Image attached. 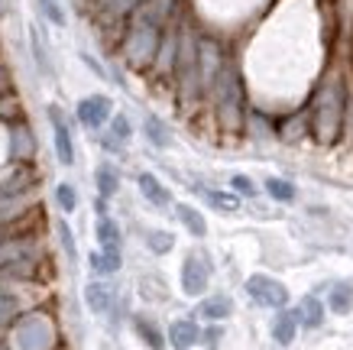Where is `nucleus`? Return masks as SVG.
Returning <instances> with one entry per match:
<instances>
[{
  "mask_svg": "<svg viewBox=\"0 0 353 350\" xmlns=\"http://www.w3.org/2000/svg\"><path fill=\"white\" fill-rule=\"evenodd\" d=\"M39 3V10H43V17L52 26H65V10H62V3L59 0H36Z\"/></svg>",
  "mask_w": 353,
  "mask_h": 350,
  "instance_id": "obj_32",
  "label": "nucleus"
},
{
  "mask_svg": "<svg viewBox=\"0 0 353 350\" xmlns=\"http://www.w3.org/2000/svg\"><path fill=\"white\" fill-rule=\"evenodd\" d=\"M10 95V72L0 65V97H7Z\"/></svg>",
  "mask_w": 353,
  "mask_h": 350,
  "instance_id": "obj_37",
  "label": "nucleus"
},
{
  "mask_svg": "<svg viewBox=\"0 0 353 350\" xmlns=\"http://www.w3.org/2000/svg\"><path fill=\"white\" fill-rule=\"evenodd\" d=\"M143 0H91V10L104 26H123L130 17H137Z\"/></svg>",
  "mask_w": 353,
  "mask_h": 350,
  "instance_id": "obj_9",
  "label": "nucleus"
},
{
  "mask_svg": "<svg viewBox=\"0 0 353 350\" xmlns=\"http://www.w3.org/2000/svg\"><path fill=\"white\" fill-rule=\"evenodd\" d=\"M204 198L208 204L221 214H236L240 211V198H236L234 191H217V188H204Z\"/></svg>",
  "mask_w": 353,
  "mask_h": 350,
  "instance_id": "obj_26",
  "label": "nucleus"
},
{
  "mask_svg": "<svg viewBox=\"0 0 353 350\" xmlns=\"http://www.w3.org/2000/svg\"><path fill=\"white\" fill-rule=\"evenodd\" d=\"M347 130H350V137H353V104H350V117H347Z\"/></svg>",
  "mask_w": 353,
  "mask_h": 350,
  "instance_id": "obj_38",
  "label": "nucleus"
},
{
  "mask_svg": "<svg viewBox=\"0 0 353 350\" xmlns=\"http://www.w3.org/2000/svg\"><path fill=\"white\" fill-rule=\"evenodd\" d=\"M263 188H266V195L272 198V202H282V204L295 202V185H292V182H285V179H276V175H269Z\"/></svg>",
  "mask_w": 353,
  "mask_h": 350,
  "instance_id": "obj_27",
  "label": "nucleus"
},
{
  "mask_svg": "<svg viewBox=\"0 0 353 350\" xmlns=\"http://www.w3.org/2000/svg\"><path fill=\"white\" fill-rule=\"evenodd\" d=\"M292 315H295V321H299V328H321L324 324V302L318 295H305L299 302V308H292Z\"/></svg>",
  "mask_w": 353,
  "mask_h": 350,
  "instance_id": "obj_12",
  "label": "nucleus"
},
{
  "mask_svg": "<svg viewBox=\"0 0 353 350\" xmlns=\"http://www.w3.org/2000/svg\"><path fill=\"white\" fill-rule=\"evenodd\" d=\"M59 331L46 311H26L10 324V350H55Z\"/></svg>",
  "mask_w": 353,
  "mask_h": 350,
  "instance_id": "obj_3",
  "label": "nucleus"
},
{
  "mask_svg": "<svg viewBox=\"0 0 353 350\" xmlns=\"http://www.w3.org/2000/svg\"><path fill=\"white\" fill-rule=\"evenodd\" d=\"M246 295L253 298L256 305L272 308V311H282V308L289 305V289L282 286L279 279L266 276V273H253V276L246 279Z\"/></svg>",
  "mask_w": 353,
  "mask_h": 350,
  "instance_id": "obj_5",
  "label": "nucleus"
},
{
  "mask_svg": "<svg viewBox=\"0 0 353 350\" xmlns=\"http://www.w3.org/2000/svg\"><path fill=\"white\" fill-rule=\"evenodd\" d=\"M108 124H110V130H108V139H104L108 149H120L130 137H133V127H130V120L123 114H114Z\"/></svg>",
  "mask_w": 353,
  "mask_h": 350,
  "instance_id": "obj_23",
  "label": "nucleus"
},
{
  "mask_svg": "<svg viewBox=\"0 0 353 350\" xmlns=\"http://www.w3.org/2000/svg\"><path fill=\"white\" fill-rule=\"evenodd\" d=\"M137 185H139V195H143L152 208H169V204H172V191L165 188V185H162L152 172H139Z\"/></svg>",
  "mask_w": 353,
  "mask_h": 350,
  "instance_id": "obj_13",
  "label": "nucleus"
},
{
  "mask_svg": "<svg viewBox=\"0 0 353 350\" xmlns=\"http://www.w3.org/2000/svg\"><path fill=\"white\" fill-rule=\"evenodd\" d=\"M32 153H36V139H32L30 127H23V124L10 127V156H13V162L26 166V162L32 159Z\"/></svg>",
  "mask_w": 353,
  "mask_h": 350,
  "instance_id": "obj_14",
  "label": "nucleus"
},
{
  "mask_svg": "<svg viewBox=\"0 0 353 350\" xmlns=\"http://www.w3.org/2000/svg\"><path fill=\"white\" fill-rule=\"evenodd\" d=\"M201 340V328L194 318H175L169 324V334H165V344L175 350H192L194 344Z\"/></svg>",
  "mask_w": 353,
  "mask_h": 350,
  "instance_id": "obj_10",
  "label": "nucleus"
},
{
  "mask_svg": "<svg viewBox=\"0 0 353 350\" xmlns=\"http://www.w3.org/2000/svg\"><path fill=\"white\" fill-rule=\"evenodd\" d=\"M133 331H137V338L143 340L150 350H165V347H169V344H165L162 328L150 318V315H133Z\"/></svg>",
  "mask_w": 353,
  "mask_h": 350,
  "instance_id": "obj_15",
  "label": "nucleus"
},
{
  "mask_svg": "<svg viewBox=\"0 0 353 350\" xmlns=\"http://www.w3.org/2000/svg\"><path fill=\"white\" fill-rule=\"evenodd\" d=\"M139 292H143V298H150V302H162L165 298V282L156 276H146L139 282Z\"/></svg>",
  "mask_w": 353,
  "mask_h": 350,
  "instance_id": "obj_31",
  "label": "nucleus"
},
{
  "mask_svg": "<svg viewBox=\"0 0 353 350\" xmlns=\"http://www.w3.org/2000/svg\"><path fill=\"white\" fill-rule=\"evenodd\" d=\"M305 114H308V133L321 146L341 143V137L347 133V117H350V85H347V78L343 75L324 78Z\"/></svg>",
  "mask_w": 353,
  "mask_h": 350,
  "instance_id": "obj_1",
  "label": "nucleus"
},
{
  "mask_svg": "<svg viewBox=\"0 0 353 350\" xmlns=\"http://www.w3.org/2000/svg\"><path fill=\"white\" fill-rule=\"evenodd\" d=\"M0 13H3V0H0Z\"/></svg>",
  "mask_w": 353,
  "mask_h": 350,
  "instance_id": "obj_39",
  "label": "nucleus"
},
{
  "mask_svg": "<svg viewBox=\"0 0 353 350\" xmlns=\"http://www.w3.org/2000/svg\"><path fill=\"white\" fill-rule=\"evenodd\" d=\"M32 55H36V62H39V68L43 72H49V59H46V49H43V39L32 32Z\"/></svg>",
  "mask_w": 353,
  "mask_h": 350,
  "instance_id": "obj_35",
  "label": "nucleus"
},
{
  "mask_svg": "<svg viewBox=\"0 0 353 350\" xmlns=\"http://www.w3.org/2000/svg\"><path fill=\"white\" fill-rule=\"evenodd\" d=\"M55 233H59V244H62L65 256L75 263V260H78V246H75V233H72V227H68L65 221H59V224H55Z\"/></svg>",
  "mask_w": 353,
  "mask_h": 350,
  "instance_id": "obj_30",
  "label": "nucleus"
},
{
  "mask_svg": "<svg viewBox=\"0 0 353 350\" xmlns=\"http://www.w3.org/2000/svg\"><path fill=\"white\" fill-rule=\"evenodd\" d=\"M146 246H150L152 253H169L172 246H175V237H172L169 231H150L146 233Z\"/></svg>",
  "mask_w": 353,
  "mask_h": 350,
  "instance_id": "obj_29",
  "label": "nucleus"
},
{
  "mask_svg": "<svg viewBox=\"0 0 353 350\" xmlns=\"http://www.w3.org/2000/svg\"><path fill=\"white\" fill-rule=\"evenodd\" d=\"M117 295H114V289L104 282V279H94V282H88L85 286V305L94 311V315H108L110 308H114Z\"/></svg>",
  "mask_w": 353,
  "mask_h": 350,
  "instance_id": "obj_11",
  "label": "nucleus"
},
{
  "mask_svg": "<svg viewBox=\"0 0 353 350\" xmlns=\"http://www.w3.org/2000/svg\"><path fill=\"white\" fill-rule=\"evenodd\" d=\"M55 204H59V211L62 214H72L78 208V191L75 185H68V182H59L55 185Z\"/></svg>",
  "mask_w": 353,
  "mask_h": 350,
  "instance_id": "obj_28",
  "label": "nucleus"
},
{
  "mask_svg": "<svg viewBox=\"0 0 353 350\" xmlns=\"http://www.w3.org/2000/svg\"><path fill=\"white\" fill-rule=\"evenodd\" d=\"M75 114H78V124L85 130H101L114 117V101L108 95H88L78 101Z\"/></svg>",
  "mask_w": 353,
  "mask_h": 350,
  "instance_id": "obj_7",
  "label": "nucleus"
},
{
  "mask_svg": "<svg viewBox=\"0 0 353 350\" xmlns=\"http://www.w3.org/2000/svg\"><path fill=\"white\" fill-rule=\"evenodd\" d=\"M23 315V302L20 295L13 292V289H7V292H0V331L10 328L13 321Z\"/></svg>",
  "mask_w": 353,
  "mask_h": 350,
  "instance_id": "obj_22",
  "label": "nucleus"
},
{
  "mask_svg": "<svg viewBox=\"0 0 353 350\" xmlns=\"http://www.w3.org/2000/svg\"><path fill=\"white\" fill-rule=\"evenodd\" d=\"M13 114H17V101L10 95L0 97V117H13Z\"/></svg>",
  "mask_w": 353,
  "mask_h": 350,
  "instance_id": "obj_36",
  "label": "nucleus"
},
{
  "mask_svg": "<svg viewBox=\"0 0 353 350\" xmlns=\"http://www.w3.org/2000/svg\"><path fill=\"white\" fill-rule=\"evenodd\" d=\"M49 124H52V143H55V159L62 166H75V139H72V130H68V120H65L62 107L49 104Z\"/></svg>",
  "mask_w": 353,
  "mask_h": 350,
  "instance_id": "obj_8",
  "label": "nucleus"
},
{
  "mask_svg": "<svg viewBox=\"0 0 353 350\" xmlns=\"http://www.w3.org/2000/svg\"><path fill=\"white\" fill-rule=\"evenodd\" d=\"M159 39H162V30L156 23L143 20V17H139L133 26H127V36H123V43H120V52H123V59L130 62V68H137V72L152 68L156 52H159Z\"/></svg>",
  "mask_w": 353,
  "mask_h": 350,
  "instance_id": "obj_4",
  "label": "nucleus"
},
{
  "mask_svg": "<svg viewBox=\"0 0 353 350\" xmlns=\"http://www.w3.org/2000/svg\"><path fill=\"white\" fill-rule=\"evenodd\" d=\"M143 133H146V139H150L156 149H169L172 146V133H169V127L162 124L156 114H150L146 120H143Z\"/></svg>",
  "mask_w": 353,
  "mask_h": 350,
  "instance_id": "obj_21",
  "label": "nucleus"
},
{
  "mask_svg": "<svg viewBox=\"0 0 353 350\" xmlns=\"http://www.w3.org/2000/svg\"><path fill=\"white\" fill-rule=\"evenodd\" d=\"M175 214H179V221L185 224V231L192 233V237H208V221H204V214L192 204H175Z\"/></svg>",
  "mask_w": 353,
  "mask_h": 350,
  "instance_id": "obj_20",
  "label": "nucleus"
},
{
  "mask_svg": "<svg viewBox=\"0 0 353 350\" xmlns=\"http://www.w3.org/2000/svg\"><path fill=\"white\" fill-rule=\"evenodd\" d=\"M198 315H201L204 321H211V324H221L224 318L234 315V302H230V295H211L198 305Z\"/></svg>",
  "mask_w": 353,
  "mask_h": 350,
  "instance_id": "obj_17",
  "label": "nucleus"
},
{
  "mask_svg": "<svg viewBox=\"0 0 353 350\" xmlns=\"http://www.w3.org/2000/svg\"><path fill=\"white\" fill-rule=\"evenodd\" d=\"M94 233L101 250H120V224L114 217H97Z\"/></svg>",
  "mask_w": 353,
  "mask_h": 350,
  "instance_id": "obj_24",
  "label": "nucleus"
},
{
  "mask_svg": "<svg viewBox=\"0 0 353 350\" xmlns=\"http://www.w3.org/2000/svg\"><path fill=\"white\" fill-rule=\"evenodd\" d=\"M211 97V104H214V117H217V127L236 137V133H243L246 130V114H250V107H246V88H243V75L236 68V62L227 59L224 68L217 72L214 85L208 91Z\"/></svg>",
  "mask_w": 353,
  "mask_h": 350,
  "instance_id": "obj_2",
  "label": "nucleus"
},
{
  "mask_svg": "<svg viewBox=\"0 0 353 350\" xmlns=\"http://www.w3.org/2000/svg\"><path fill=\"white\" fill-rule=\"evenodd\" d=\"M230 188H234V195L236 198H253V195H256V182L250 179V175H234V179H230Z\"/></svg>",
  "mask_w": 353,
  "mask_h": 350,
  "instance_id": "obj_33",
  "label": "nucleus"
},
{
  "mask_svg": "<svg viewBox=\"0 0 353 350\" xmlns=\"http://www.w3.org/2000/svg\"><path fill=\"white\" fill-rule=\"evenodd\" d=\"M211 286V263L204 253H188L182 263V292L185 295H204Z\"/></svg>",
  "mask_w": 353,
  "mask_h": 350,
  "instance_id": "obj_6",
  "label": "nucleus"
},
{
  "mask_svg": "<svg viewBox=\"0 0 353 350\" xmlns=\"http://www.w3.org/2000/svg\"><path fill=\"white\" fill-rule=\"evenodd\" d=\"M327 308H331L334 315H350L353 311V286L350 282H341V286L331 289V295H327Z\"/></svg>",
  "mask_w": 353,
  "mask_h": 350,
  "instance_id": "obj_25",
  "label": "nucleus"
},
{
  "mask_svg": "<svg viewBox=\"0 0 353 350\" xmlns=\"http://www.w3.org/2000/svg\"><path fill=\"white\" fill-rule=\"evenodd\" d=\"M221 338H224V328H221V324H211L208 331H201V340H204V344H208L211 350L221 347Z\"/></svg>",
  "mask_w": 353,
  "mask_h": 350,
  "instance_id": "obj_34",
  "label": "nucleus"
},
{
  "mask_svg": "<svg viewBox=\"0 0 353 350\" xmlns=\"http://www.w3.org/2000/svg\"><path fill=\"white\" fill-rule=\"evenodd\" d=\"M295 338H299V321H295V315H292L289 308L276 311V318H272V340H276L279 347H289Z\"/></svg>",
  "mask_w": 353,
  "mask_h": 350,
  "instance_id": "obj_16",
  "label": "nucleus"
},
{
  "mask_svg": "<svg viewBox=\"0 0 353 350\" xmlns=\"http://www.w3.org/2000/svg\"><path fill=\"white\" fill-rule=\"evenodd\" d=\"M94 182H97V195L108 202V198H114L120 191V172L110 166V162H101L94 169Z\"/></svg>",
  "mask_w": 353,
  "mask_h": 350,
  "instance_id": "obj_18",
  "label": "nucleus"
},
{
  "mask_svg": "<svg viewBox=\"0 0 353 350\" xmlns=\"http://www.w3.org/2000/svg\"><path fill=\"white\" fill-rule=\"evenodd\" d=\"M88 266L97 276H114V273H120L123 260H120V250H97V253L88 256Z\"/></svg>",
  "mask_w": 353,
  "mask_h": 350,
  "instance_id": "obj_19",
  "label": "nucleus"
}]
</instances>
